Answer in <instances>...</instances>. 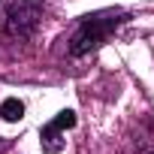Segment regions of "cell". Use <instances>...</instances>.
<instances>
[{"mask_svg": "<svg viewBox=\"0 0 154 154\" xmlns=\"http://www.w3.org/2000/svg\"><path fill=\"white\" fill-rule=\"evenodd\" d=\"M42 24V0H12L6 6V30L18 39H27Z\"/></svg>", "mask_w": 154, "mask_h": 154, "instance_id": "obj_2", "label": "cell"}, {"mask_svg": "<svg viewBox=\"0 0 154 154\" xmlns=\"http://www.w3.org/2000/svg\"><path fill=\"white\" fill-rule=\"evenodd\" d=\"M75 124V112L72 109H63L57 112L42 130H39V142H42V151L45 154H57L63 148V130H69Z\"/></svg>", "mask_w": 154, "mask_h": 154, "instance_id": "obj_3", "label": "cell"}, {"mask_svg": "<svg viewBox=\"0 0 154 154\" xmlns=\"http://www.w3.org/2000/svg\"><path fill=\"white\" fill-rule=\"evenodd\" d=\"M124 21H127V12L124 9H100L94 15H82L79 27H75V33L69 39V54L72 57H82V54L100 48Z\"/></svg>", "mask_w": 154, "mask_h": 154, "instance_id": "obj_1", "label": "cell"}, {"mask_svg": "<svg viewBox=\"0 0 154 154\" xmlns=\"http://www.w3.org/2000/svg\"><path fill=\"white\" fill-rule=\"evenodd\" d=\"M0 118L9 121V124L21 121V118H24V103H21L18 97H6L3 103H0Z\"/></svg>", "mask_w": 154, "mask_h": 154, "instance_id": "obj_4", "label": "cell"}]
</instances>
